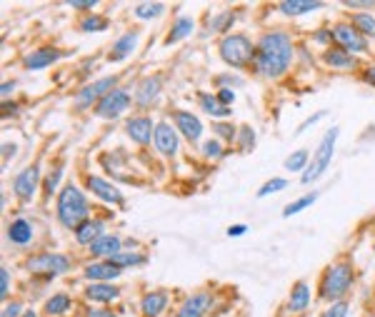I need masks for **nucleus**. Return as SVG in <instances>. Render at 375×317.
I'll return each instance as SVG.
<instances>
[{"mask_svg": "<svg viewBox=\"0 0 375 317\" xmlns=\"http://www.w3.org/2000/svg\"><path fill=\"white\" fill-rule=\"evenodd\" d=\"M296 60V46L285 30H268L256 43L253 70L265 80H278L290 70Z\"/></svg>", "mask_w": 375, "mask_h": 317, "instance_id": "obj_1", "label": "nucleus"}, {"mask_svg": "<svg viewBox=\"0 0 375 317\" xmlns=\"http://www.w3.org/2000/svg\"><path fill=\"white\" fill-rule=\"evenodd\" d=\"M55 217L65 230H78L86 220H91V200L75 182L60 187L55 195Z\"/></svg>", "mask_w": 375, "mask_h": 317, "instance_id": "obj_2", "label": "nucleus"}, {"mask_svg": "<svg viewBox=\"0 0 375 317\" xmlns=\"http://www.w3.org/2000/svg\"><path fill=\"white\" fill-rule=\"evenodd\" d=\"M353 283H355V270H353V265L348 260H338L323 270L318 297L330 302V305H333V302H341V300H346V295L350 292Z\"/></svg>", "mask_w": 375, "mask_h": 317, "instance_id": "obj_3", "label": "nucleus"}, {"mask_svg": "<svg viewBox=\"0 0 375 317\" xmlns=\"http://www.w3.org/2000/svg\"><path fill=\"white\" fill-rule=\"evenodd\" d=\"M218 55L230 68H248L256 60V43L243 33L223 35L218 43Z\"/></svg>", "mask_w": 375, "mask_h": 317, "instance_id": "obj_4", "label": "nucleus"}, {"mask_svg": "<svg viewBox=\"0 0 375 317\" xmlns=\"http://www.w3.org/2000/svg\"><path fill=\"white\" fill-rule=\"evenodd\" d=\"M338 135H341V128H338V125H333V128H330V130L323 135V140L318 142L315 153H312L310 165H308V170L301 175V182H303V185H310V182L320 180V177L325 175V170L330 168V160H333V155H336Z\"/></svg>", "mask_w": 375, "mask_h": 317, "instance_id": "obj_5", "label": "nucleus"}, {"mask_svg": "<svg viewBox=\"0 0 375 317\" xmlns=\"http://www.w3.org/2000/svg\"><path fill=\"white\" fill-rule=\"evenodd\" d=\"M25 270L53 280L58 275H65V272L73 270V260L63 252H38V255H30L25 260Z\"/></svg>", "mask_w": 375, "mask_h": 317, "instance_id": "obj_6", "label": "nucleus"}, {"mask_svg": "<svg viewBox=\"0 0 375 317\" xmlns=\"http://www.w3.org/2000/svg\"><path fill=\"white\" fill-rule=\"evenodd\" d=\"M133 105H136V100H133V93L118 86L115 90H110L108 95L98 102L96 108H93V113H96L100 120H118V118H123V115L128 113Z\"/></svg>", "mask_w": 375, "mask_h": 317, "instance_id": "obj_7", "label": "nucleus"}, {"mask_svg": "<svg viewBox=\"0 0 375 317\" xmlns=\"http://www.w3.org/2000/svg\"><path fill=\"white\" fill-rule=\"evenodd\" d=\"M115 88H118V78H115V75H110V78L93 80V83H88V86H83L78 90V95H75V100H73L75 108H78V110L96 108L98 102L108 95L110 90H115Z\"/></svg>", "mask_w": 375, "mask_h": 317, "instance_id": "obj_8", "label": "nucleus"}, {"mask_svg": "<svg viewBox=\"0 0 375 317\" xmlns=\"http://www.w3.org/2000/svg\"><path fill=\"white\" fill-rule=\"evenodd\" d=\"M330 33H333V43H336L338 48H343V50L353 53V55L368 50V38H365V35L360 33L350 20L336 23L333 28H330Z\"/></svg>", "mask_w": 375, "mask_h": 317, "instance_id": "obj_9", "label": "nucleus"}, {"mask_svg": "<svg viewBox=\"0 0 375 317\" xmlns=\"http://www.w3.org/2000/svg\"><path fill=\"white\" fill-rule=\"evenodd\" d=\"M40 182H43V175H40L38 163L25 165L23 170L13 177V193H15V198L20 200V203H33Z\"/></svg>", "mask_w": 375, "mask_h": 317, "instance_id": "obj_10", "label": "nucleus"}, {"mask_svg": "<svg viewBox=\"0 0 375 317\" xmlns=\"http://www.w3.org/2000/svg\"><path fill=\"white\" fill-rule=\"evenodd\" d=\"M83 182H86V190L93 195V198H98L100 203L105 205H123L125 198L123 193H120L118 187L113 185V182L108 180V177H103V175H86L83 177Z\"/></svg>", "mask_w": 375, "mask_h": 317, "instance_id": "obj_11", "label": "nucleus"}, {"mask_svg": "<svg viewBox=\"0 0 375 317\" xmlns=\"http://www.w3.org/2000/svg\"><path fill=\"white\" fill-rule=\"evenodd\" d=\"M153 145L163 158H176L178 150H180V133L176 130V125H171L168 120H160L155 125Z\"/></svg>", "mask_w": 375, "mask_h": 317, "instance_id": "obj_12", "label": "nucleus"}, {"mask_svg": "<svg viewBox=\"0 0 375 317\" xmlns=\"http://www.w3.org/2000/svg\"><path fill=\"white\" fill-rule=\"evenodd\" d=\"M173 125L180 133V137H185L190 145H198L203 140V133H205L203 120L190 113V110H173Z\"/></svg>", "mask_w": 375, "mask_h": 317, "instance_id": "obj_13", "label": "nucleus"}, {"mask_svg": "<svg viewBox=\"0 0 375 317\" xmlns=\"http://www.w3.org/2000/svg\"><path fill=\"white\" fill-rule=\"evenodd\" d=\"M155 120L150 115H133L125 120V133L136 145H150L155 137Z\"/></svg>", "mask_w": 375, "mask_h": 317, "instance_id": "obj_14", "label": "nucleus"}, {"mask_svg": "<svg viewBox=\"0 0 375 317\" xmlns=\"http://www.w3.org/2000/svg\"><path fill=\"white\" fill-rule=\"evenodd\" d=\"M160 93H163V78L160 75H145L133 90V100H136L138 108H150L160 97Z\"/></svg>", "mask_w": 375, "mask_h": 317, "instance_id": "obj_15", "label": "nucleus"}, {"mask_svg": "<svg viewBox=\"0 0 375 317\" xmlns=\"http://www.w3.org/2000/svg\"><path fill=\"white\" fill-rule=\"evenodd\" d=\"M211 305H213V295L200 290V292L188 295L173 317H205L208 310H211Z\"/></svg>", "mask_w": 375, "mask_h": 317, "instance_id": "obj_16", "label": "nucleus"}, {"mask_svg": "<svg viewBox=\"0 0 375 317\" xmlns=\"http://www.w3.org/2000/svg\"><path fill=\"white\" fill-rule=\"evenodd\" d=\"M65 55V53L60 50V48L55 46H40L35 48V50H30L28 55L23 58V65L28 70H46L51 68V65H55L60 58Z\"/></svg>", "mask_w": 375, "mask_h": 317, "instance_id": "obj_17", "label": "nucleus"}, {"mask_svg": "<svg viewBox=\"0 0 375 317\" xmlns=\"http://www.w3.org/2000/svg\"><path fill=\"white\" fill-rule=\"evenodd\" d=\"M138 43H140V33L138 30H125L123 35L113 40V46L108 50V62H123L136 53Z\"/></svg>", "mask_w": 375, "mask_h": 317, "instance_id": "obj_18", "label": "nucleus"}, {"mask_svg": "<svg viewBox=\"0 0 375 317\" xmlns=\"http://www.w3.org/2000/svg\"><path fill=\"white\" fill-rule=\"evenodd\" d=\"M123 275L120 267H115L110 260H93L83 267V278L88 283H115Z\"/></svg>", "mask_w": 375, "mask_h": 317, "instance_id": "obj_19", "label": "nucleus"}, {"mask_svg": "<svg viewBox=\"0 0 375 317\" xmlns=\"http://www.w3.org/2000/svg\"><path fill=\"white\" fill-rule=\"evenodd\" d=\"M6 238L11 245H15V248H25V245H30L35 240V227L30 220H25V217H15V220L8 222L6 227Z\"/></svg>", "mask_w": 375, "mask_h": 317, "instance_id": "obj_20", "label": "nucleus"}, {"mask_svg": "<svg viewBox=\"0 0 375 317\" xmlns=\"http://www.w3.org/2000/svg\"><path fill=\"white\" fill-rule=\"evenodd\" d=\"M83 297L88 302H96V305H110L120 297V288L115 283H88L83 290Z\"/></svg>", "mask_w": 375, "mask_h": 317, "instance_id": "obj_21", "label": "nucleus"}, {"mask_svg": "<svg viewBox=\"0 0 375 317\" xmlns=\"http://www.w3.org/2000/svg\"><path fill=\"white\" fill-rule=\"evenodd\" d=\"M91 255L96 257V260H110V257H115L123 250V238L120 235H115V232H105L100 240H96V243L91 245Z\"/></svg>", "mask_w": 375, "mask_h": 317, "instance_id": "obj_22", "label": "nucleus"}, {"mask_svg": "<svg viewBox=\"0 0 375 317\" xmlns=\"http://www.w3.org/2000/svg\"><path fill=\"white\" fill-rule=\"evenodd\" d=\"M323 62L330 70H355L358 68V58L353 53L343 50V48H325L323 50Z\"/></svg>", "mask_w": 375, "mask_h": 317, "instance_id": "obj_23", "label": "nucleus"}, {"mask_svg": "<svg viewBox=\"0 0 375 317\" xmlns=\"http://www.w3.org/2000/svg\"><path fill=\"white\" fill-rule=\"evenodd\" d=\"M103 235H105V222H103L100 217H91V220H86L75 230L73 238L80 248H91V245L96 243V240H100Z\"/></svg>", "mask_w": 375, "mask_h": 317, "instance_id": "obj_24", "label": "nucleus"}, {"mask_svg": "<svg viewBox=\"0 0 375 317\" xmlns=\"http://www.w3.org/2000/svg\"><path fill=\"white\" fill-rule=\"evenodd\" d=\"M168 307V292L165 290H150L140 297V315L143 317H160Z\"/></svg>", "mask_w": 375, "mask_h": 317, "instance_id": "obj_25", "label": "nucleus"}, {"mask_svg": "<svg viewBox=\"0 0 375 317\" xmlns=\"http://www.w3.org/2000/svg\"><path fill=\"white\" fill-rule=\"evenodd\" d=\"M198 105L205 115H211L213 120H228L233 108H228L218 100V95H211V93H198Z\"/></svg>", "mask_w": 375, "mask_h": 317, "instance_id": "obj_26", "label": "nucleus"}, {"mask_svg": "<svg viewBox=\"0 0 375 317\" xmlns=\"http://www.w3.org/2000/svg\"><path fill=\"white\" fill-rule=\"evenodd\" d=\"M310 307V285L305 280H298L288 295V312H305Z\"/></svg>", "mask_w": 375, "mask_h": 317, "instance_id": "obj_27", "label": "nucleus"}, {"mask_svg": "<svg viewBox=\"0 0 375 317\" xmlns=\"http://www.w3.org/2000/svg\"><path fill=\"white\" fill-rule=\"evenodd\" d=\"M323 6L325 3H320V0H283V3H278V11L288 18H301L312 11H320Z\"/></svg>", "mask_w": 375, "mask_h": 317, "instance_id": "obj_28", "label": "nucleus"}, {"mask_svg": "<svg viewBox=\"0 0 375 317\" xmlns=\"http://www.w3.org/2000/svg\"><path fill=\"white\" fill-rule=\"evenodd\" d=\"M193 18H188V15H178L176 20H173L171 30H168V38H165V46H176V43H180V40L190 38L193 35Z\"/></svg>", "mask_w": 375, "mask_h": 317, "instance_id": "obj_29", "label": "nucleus"}, {"mask_svg": "<svg viewBox=\"0 0 375 317\" xmlns=\"http://www.w3.org/2000/svg\"><path fill=\"white\" fill-rule=\"evenodd\" d=\"M73 307V297L65 292H55L51 295L46 302H43V312H46L48 317H63L65 312Z\"/></svg>", "mask_w": 375, "mask_h": 317, "instance_id": "obj_30", "label": "nucleus"}, {"mask_svg": "<svg viewBox=\"0 0 375 317\" xmlns=\"http://www.w3.org/2000/svg\"><path fill=\"white\" fill-rule=\"evenodd\" d=\"M145 260H148V257L143 255L140 250H120L118 255L110 257V262H113L115 267H120V270H128V267H140V265H145Z\"/></svg>", "mask_w": 375, "mask_h": 317, "instance_id": "obj_31", "label": "nucleus"}, {"mask_svg": "<svg viewBox=\"0 0 375 317\" xmlns=\"http://www.w3.org/2000/svg\"><path fill=\"white\" fill-rule=\"evenodd\" d=\"M63 173H65V163H63V160H58V163L51 168V173L43 177V193H46L48 200H51L55 193H60V190H58V185H60V180H63Z\"/></svg>", "mask_w": 375, "mask_h": 317, "instance_id": "obj_32", "label": "nucleus"}, {"mask_svg": "<svg viewBox=\"0 0 375 317\" xmlns=\"http://www.w3.org/2000/svg\"><path fill=\"white\" fill-rule=\"evenodd\" d=\"M108 18L98 15V13H86V15H80L78 20V30L80 33H103V30H108Z\"/></svg>", "mask_w": 375, "mask_h": 317, "instance_id": "obj_33", "label": "nucleus"}, {"mask_svg": "<svg viewBox=\"0 0 375 317\" xmlns=\"http://www.w3.org/2000/svg\"><path fill=\"white\" fill-rule=\"evenodd\" d=\"M310 158L312 153L308 150V147H301V150H296V153L290 155V158H285V170L288 173H305L308 165H310Z\"/></svg>", "mask_w": 375, "mask_h": 317, "instance_id": "obj_34", "label": "nucleus"}, {"mask_svg": "<svg viewBox=\"0 0 375 317\" xmlns=\"http://www.w3.org/2000/svg\"><path fill=\"white\" fill-rule=\"evenodd\" d=\"M350 23L365 35V38H375V15H370L368 11H358L350 15Z\"/></svg>", "mask_w": 375, "mask_h": 317, "instance_id": "obj_35", "label": "nucleus"}, {"mask_svg": "<svg viewBox=\"0 0 375 317\" xmlns=\"http://www.w3.org/2000/svg\"><path fill=\"white\" fill-rule=\"evenodd\" d=\"M165 13V3H136L133 8V15L138 20H155Z\"/></svg>", "mask_w": 375, "mask_h": 317, "instance_id": "obj_36", "label": "nucleus"}, {"mask_svg": "<svg viewBox=\"0 0 375 317\" xmlns=\"http://www.w3.org/2000/svg\"><path fill=\"white\" fill-rule=\"evenodd\" d=\"M238 128L240 125H233L230 120H216V123H213V133H216L221 142H235Z\"/></svg>", "mask_w": 375, "mask_h": 317, "instance_id": "obj_37", "label": "nucleus"}, {"mask_svg": "<svg viewBox=\"0 0 375 317\" xmlns=\"http://www.w3.org/2000/svg\"><path fill=\"white\" fill-rule=\"evenodd\" d=\"M315 200H318V193H310V195H303V198L293 200V203H288L283 208V217H293L298 215V213H303V210H308L310 205H315Z\"/></svg>", "mask_w": 375, "mask_h": 317, "instance_id": "obj_38", "label": "nucleus"}, {"mask_svg": "<svg viewBox=\"0 0 375 317\" xmlns=\"http://www.w3.org/2000/svg\"><path fill=\"white\" fill-rule=\"evenodd\" d=\"M200 155L205 160H221L225 155V147H223V142L218 137H208V140L200 142Z\"/></svg>", "mask_w": 375, "mask_h": 317, "instance_id": "obj_39", "label": "nucleus"}, {"mask_svg": "<svg viewBox=\"0 0 375 317\" xmlns=\"http://www.w3.org/2000/svg\"><path fill=\"white\" fill-rule=\"evenodd\" d=\"M235 142H238V150H240V153H250V150L256 147V130H253L250 125H240Z\"/></svg>", "mask_w": 375, "mask_h": 317, "instance_id": "obj_40", "label": "nucleus"}, {"mask_svg": "<svg viewBox=\"0 0 375 317\" xmlns=\"http://www.w3.org/2000/svg\"><path fill=\"white\" fill-rule=\"evenodd\" d=\"M288 187V180L285 177H270V180H265L261 187H258V193H256V198H268V195H275V193H280V190H285Z\"/></svg>", "mask_w": 375, "mask_h": 317, "instance_id": "obj_41", "label": "nucleus"}, {"mask_svg": "<svg viewBox=\"0 0 375 317\" xmlns=\"http://www.w3.org/2000/svg\"><path fill=\"white\" fill-rule=\"evenodd\" d=\"M233 13H221V15L216 18V23H213V30H218V33L223 35H230V25H233Z\"/></svg>", "mask_w": 375, "mask_h": 317, "instance_id": "obj_42", "label": "nucleus"}, {"mask_svg": "<svg viewBox=\"0 0 375 317\" xmlns=\"http://www.w3.org/2000/svg\"><path fill=\"white\" fill-rule=\"evenodd\" d=\"M11 283H13L11 270L3 265V267H0V300H3V302H8V295H11Z\"/></svg>", "mask_w": 375, "mask_h": 317, "instance_id": "obj_43", "label": "nucleus"}, {"mask_svg": "<svg viewBox=\"0 0 375 317\" xmlns=\"http://www.w3.org/2000/svg\"><path fill=\"white\" fill-rule=\"evenodd\" d=\"M348 312H350L348 300H341V302H333V305H330L320 317H348Z\"/></svg>", "mask_w": 375, "mask_h": 317, "instance_id": "obj_44", "label": "nucleus"}, {"mask_svg": "<svg viewBox=\"0 0 375 317\" xmlns=\"http://www.w3.org/2000/svg\"><path fill=\"white\" fill-rule=\"evenodd\" d=\"M23 305L20 302H6V307H3V312H0V317H23Z\"/></svg>", "mask_w": 375, "mask_h": 317, "instance_id": "obj_45", "label": "nucleus"}, {"mask_svg": "<svg viewBox=\"0 0 375 317\" xmlns=\"http://www.w3.org/2000/svg\"><path fill=\"white\" fill-rule=\"evenodd\" d=\"M325 115H328V110H318V113L312 115V118H308V120H303L301 125H298V135H301V133H305L308 128H312V125L315 123H320V120L325 118Z\"/></svg>", "mask_w": 375, "mask_h": 317, "instance_id": "obj_46", "label": "nucleus"}, {"mask_svg": "<svg viewBox=\"0 0 375 317\" xmlns=\"http://www.w3.org/2000/svg\"><path fill=\"white\" fill-rule=\"evenodd\" d=\"M68 6L73 8V11H86V13H91L93 8H98L100 3H98V0H70Z\"/></svg>", "mask_w": 375, "mask_h": 317, "instance_id": "obj_47", "label": "nucleus"}, {"mask_svg": "<svg viewBox=\"0 0 375 317\" xmlns=\"http://www.w3.org/2000/svg\"><path fill=\"white\" fill-rule=\"evenodd\" d=\"M218 100H221L223 105H228V108H233L235 90H233V88H221V90H218Z\"/></svg>", "mask_w": 375, "mask_h": 317, "instance_id": "obj_48", "label": "nucleus"}, {"mask_svg": "<svg viewBox=\"0 0 375 317\" xmlns=\"http://www.w3.org/2000/svg\"><path fill=\"white\" fill-rule=\"evenodd\" d=\"M86 317H118V312L105 310V307H88Z\"/></svg>", "mask_w": 375, "mask_h": 317, "instance_id": "obj_49", "label": "nucleus"}, {"mask_svg": "<svg viewBox=\"0 0 375 317\" xmlns=\"http://www.w3.org/2000/svg\"><path fill=\"white\" fill-rule=\"evenodd\" d=\"M312 40H315V43H320V46H330V40H333V33H330V30H315V33H312Z\"/></svg>", "mask_w": 375, "mask_h": 317, "instance_id": "obj_50", "label": "nucleus"}, {"mask_svg": "<svg viewBox=\"0 0 375 317\" xmlns=\"http://www.w3.org/2000/svg\"><path fill=\"white\" fill-rule=\"evenodd\" d=\"M15 88H18V83L15 80H6L3 86H0V95H3V102H8V97L15 93Z\"/></svg>", "mask_w": 375, "mask_h": 317, "instance_id": "obj_51", "label": "nucleus"}, {"mask_svg": "<svg viewBox=\"0 0 375 317\" xmlns=\"http://www.w3.org/2000/svg\"><path fill=\"white\" fill-rule=\"evenodd\" d=\"M18 153V145L15 142H3V163H8V160H13Z\"/></svg>", "mask_w": 375, "mask_h": 317, "instance_id": "obj_52", "label": "nucleus"}, {"mask_svg": "<svg viewBox=\"0 0 375 317\" xmlns=\"http://www.w3.org/2000/svg\"><path fill=\"white\" fill-rule=\"evenodd\" d=\"M18 110L15 102H3V118H18Z\"/></svg>", "mask_w": 375, "mask_h": 317, "instance_id": "obj_53", "label": "nucleus"}, {"mask_svg": "<svg viewBox=\"0 0 375 317\" xmlns=\"http://www.w3.org/2000/svg\"><path fill=\"white\" fill-rule=\"evenodd\" d=\"M245 232H248V225H243V222L228 227V235H230V238H240V235H245Z\"/></svg>", "mask_w": 375, "mask_h": 317, "instance_id": "obj_54", "label": "nucleus"}, {"mask_svg": "<svg viewBox=\"0 0 375 317\" xmlns=\"http://www.w3.org/2000/svg\"><path fill=\"white\" fill-rule=\"evenodd\" d=\"M346 8H373L375 3L373 0H348V3H343Z\"/></svg>", "mask_w": 375, "mask_h": 317, "instance_id": "obj_55", "label": "nucleus"}, {"mask_svg": "<svg viewBox=\"0 0 375 317\" xmlns=\"http://www.w3.org/2000/svg\"><path fill=\"white\" fill-rule=\"evenodd\" d=\"M363 80L368 83V86L375 88V65H368V68L363 70Z\"/></svg>", "mask_w": 375, "mask_h": 317, "instance_id": "obj_56", "label": "nucleus"}, {"mask_svg": "<svg viewBox=\"0 0 375 317\" xmlns=\"http://www.w3.org/2000/svg\"><path fill=\"white\" fill-rule=\"evenodd\" d=\"M23 317H38V312H35V310H25Z\"/></svg>", "mask_w": 375, "mask_h": 317, "instance_id": "obj_57", "label": "nucleus"}]
</instances>
